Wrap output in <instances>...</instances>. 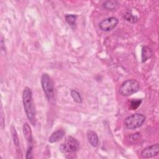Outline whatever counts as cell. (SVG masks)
Returning <instances> with one entry per match:
<instances>
[{
	"label": "cell",
	"instance_id": "1",
	"mask_svg": "<svg viewBox=\"0 0 159 159\" xmlns=\"http://www.w3.org/2000/svg\"><path fill=\"white\" fill-rule=\"evenodd\" d=\"M22 102L26 116L30 122L34 125L35 124V109L32 97L31 89L25 87L22 93Z\"/></svg>",
	"mask_w": 159,
	"mask_h": 159
},
{
	"label": "cell",
	"instance_id": "2",
	"mask_svg": "<svg viewBox=\"0 0 159 159\" xmlns=\"http://www.w3.org/2000/svg\"><path fill=\"white\" fill-rule=\"evenodd\" d=\"M140 88V85L138 81L134 79H130L122 83L119 88V93L122 96L127 97L139 91Z\"/></svg>",
	"mask_w": 159,
	"mask_h": 159
},
{
	"label": "cell",
	"instance_id": "3",
	"mask_svg": "<svg viewBox=\"0 0 159 159\" xmlns=\"http://www.w3.org/2000/svg\"><path fill=\"white\" fill-rule=\"evenodd\" d=\"M145 116L140 113L133 114L127 117L124 120V125L126 129L134 130L141 127L145 122Z\"/></svg>",
	"mask_w": 159,
	"mask_h": 159
},
{
	"label": "cell",
	"instance_id": "4",
	"mask_svg": "<svg viewBox=\"0 0 159 159\" xmlns=\"http://www.w3.org/2000/svg\"><path fill=\"white\" fill-rule=\"evenodd\" d=\"M79 148L80 142L71 136H67L59 147L60 152L63 153H74L78 150Z\"/></svg>",
	"mask_w": 159,
	"mask_h": 159
},
{
	"label": "cell",
	"instance_id": "5",
	"mask_svg": "<svg viewBox=\"0 0 159 159\" xmlns=\"http://www.w3.org/2000/svg\"><path fill=\"white\" fill-rule=\"evenodd\" d=\"M41 85L42 89L48 100H51L54 96L53 83L50 76L44 73L41 77Z\"/></svg>",
	"mask_w": 159,
	"mask_h": 159
},
{
	"label": "cell",
	"instance_id": "6",
	"mask_svg": "<svg viewBox=\"0 0 159 159\" xmlns=\"http://www.w3.org/2000/svg\"><path fill=\"white\" fill-rule=\"evenodd\" d=\"M119 20L115 17H110L101 20L99 24L100 30L103 32H109L113 30L118 24Z\"/></svg>",
	"mask_w": 159,
	"mask_h": 159
},
{
	"label": "cell",
	"instance_id": "7",
	"mask_svg": "<svg viewBox=\"0 0 159 159\" xmlns=\"http://www.w3.org/2000/svg\"><path fill=\"white\" fill-rule=\"evenodd\" d=\"M159 145L158 143H155L150 146H148L143 148L141 152V157L143 158H150L156 157L158 155Z\"/></svg>",
	"mask_w": 159,
	"mask_h": 159
},
{
	"label": "cell",
	"instance_id": "8",
	"mask_svg": "<svg viewBox=\"0 0 159 159\" xmlns=\"http://www.w3.org/2000/svg\"><path fill=\"white\" fill-rule=\"evenodd\" d=\"M86 135L89 144L93 147H96L99 143V138L97 134L93 130H88L87 131Z\"/></svg>",
	"mask_w": 159,
	"mask_h": 159
},
{
	"label": "cell",
	"instance_id": "9",
	"mask_svg": "<svg viewBox=\"0 0 159 159\" xmlns=\"http://www.w3.org/2000/svg\"><path fill=\"white\" fill-rule=\"evenodd\" d=\"M22 132L24 134V136L26 140L27 141L29 145H31L32 143V132L31 128L28 123H24L22 127Z\"/></svg>",
	"mask_w": 159,
	"mask_h": 159
},
{
	"label": "cell",
	"instance_id": "10",
	"mask_svg": "<svg viewBox=\"0 0 159 159\" xmlns=\"http://www.w3.org/2000/svg\"><path fill=\"white\" fill-rule=\"evenodd\" d=\"M65 131L63 129H58L53 132L48 138V142L50 143H55L61 140L65 135Z\"/></svg>",
	"mask_w": 159,
	"mask_h": 159
},
{
	"label": "cell",
	"instance_id": "11",
	"mask_svg": "<svg viewBox=\"0 0 159 159\" xmlns=\"http://www.w3.org/2000/svg\"><path fill=\"white\" fill-rule=\"evenodd\" d=\"M119 2L114 0H108L103 3V7L108 10H115L119 6Z\"/></svg>",
	"mask_w": 159,
	"mask_h": 159
},
{
	"label": "cell",
	"instance_id": "12",
	"mask_svg": "<svg viewBox=\"0 0 159 159\" xmlns=\"http://www.w3.org/2000/svg\"><path fill=\"white\" fill-rule=\"evenodd\" d=\"M11 134L12 140H13L14 145L17 147H19V143H20L19 139V137L17 135V132L16 130V128L13 125H11Z\"/></svg>",
	"mask_w": 159,
	"mask_h": 159
},
{
	"label": "cell",
	"instance_id": "13",
	"mask_svg": "<svg viewBox=\"0 0 159 159\" xmlns=\"http://www.w3.org/2000/svg\"><path fill=\"white\" fill-rule=\"evenodd\" d=\"M152 55L151 50L147 47H143L142 50V62L145 61L148 58H150Z\"/></svg>",
	"mask_w": 159,
	"mask_h": 159
},
{
	"label": "cell",
	"instance_id": "14",
	"mask_svg": "<svg viewBox=\"0 0 159 159\" xmlns=\"http://www.w3.org/2000/svg\"><path fill=\"white\" fill-rule=\"evenodd\" d=\"M70 94H71V96L73 98V101L75 102L78 103V104L82 103L83 99H82V97H81L80 93L78 91H77L75 89H71V92H70Z\"/></svg>",
	"mask_w": 159,
	"mask_h": 159
},
{
	"label": "cell",
	"instance_id": "15",
	"mask_svg": "<svg viewBox=\"0 0 159 159\" xmlns=\"http://www.w3.org/2000/svg\"><path fill=\"white\" fill-rule=\"evenodd\" d=\"M65 20L66 22L70 26H75L76 25V20L77 16L75 14H66L65 16Z\"/></svg>",
	"mask_w": 159,
	"mask_h": 159
},
{
	"label": "cell",
	"instance_id": "16",
	"mask_svg": "<svg viewBox=\"0 0 159 159\" xmlns=\"http://www.w3.org/2000/svg\"><path fill=\"white\" fill-rule=\"evenodd\" d=\"M124 18L128 22L131 23H135L138 21V17L133 15L131 12H127L124 15Z\"/></svg>",
	"mask_w": 159,
	"mask_h": 159
},
{
	"label": "cell",
	"instance_id": "17",
	"mask_svg": "<svg viewBox=\"0 0 159 159\" xmlns=\"http://www.w3.org/2000/svg\"><path fill=\"white\" fill-rule=\"evenodd\" d=\"M142 102V99H133L130 102V108L132 110H135L137 109Z\"/></svg>",
	"mask_w": 159,
	"mask_h": 159
},
{
	"label": "cell",
	"instance_id": "18",
	"mask_svg": "<svg viewBox=\"0 0 159 159\" xmlns=\"http://www.w3.org/2000/svg\"><path fill=\"white\" fill-rule=\"evenodd\" d=\"M33 158L32 156V146L29 145L26 153V158L27 159H31Z\"/></svg>",
	"mask_w": 159,
	"mask_h": 159
},
{
	"label": "cell",
	"instance_id": "19",
	"mask_svg": "<svg viewBox=\"0 0 159 159\" xmlns=\"http://www.w3.org/2000/svg\"><path fill=\"white\" fill-rule=\"evenodd\" d=\"M139 136H140V134L137 132L135 134H133L132 135H131L129 137H130V140H133L132 141V143H135V141H137L139 138Z\"/></svg>",
	"mask_w": 159,
	"mask_h": 159
},
{
	"label": "cell",
	"instance_id": "20",
	"mask_svg": "<svg viewBox=\"0 0 159 159\" xmlns=\"http://www.w3.org/2000/svg\"><path fill=\"white\" fill-rule=\"evenodd\" d=\"M4 112L2 109V106H1V127L3 129L4 126Z\"/></svg>",
	"mask_w": 159,
	"mask_h": 159
},
{
	"label": "cell",
	"instance_id": "21",
	"mask_svg": "<svg viewBox=\"0 0 159 159\" xmlns=\"http://www.w3.org/2000/svg\"><path fill=\"white\" fill-rule=\"evenodd\" d=\"M1 49H2V50H4V51H5V49H4V48L3 47L4 46V37H3V36L2 35H1ZM5 47V46H4Z\"/></svg>",
	"mask_w": 159,
	"mask_h": 159
}]
</instances>
